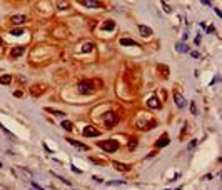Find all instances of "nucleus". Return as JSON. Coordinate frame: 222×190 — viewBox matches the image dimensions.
<instances>
[{
	"label": "nucleus",
	"instance_id": "17",
	"mask_svg": "<svg viewBox=\"0 0 222 190\" xmlns=\"http://www.w3.org/2000/svg\"><path fill=\"white\" fill-rule=\"evenodd\" d=\"M60 125H62V128H65L67 132H70V130H72V124H70L69 120H64V122H62Z\"/></svg>",
	"mask_w": 222,
	"mask_h": 190
},
{
	"label": "nucleus",
	"instance_id": "1",
	"mask_svg": "<svg viewBox=\"0 0 222 190\" xmlns=\"http://www.w3.org/2000/svg\"><path fill=\"white\" fill-rule=\"evenodd\" d=\"M99 147H100L102 150H105V152H115V150H119V142L117 140H104V142H99Z\"/></svg>",
	"mask_w": 222,
	"mask_h": 190
},
{
	"label": "nucleus",
	"instance_id": "28",
	"mask_svg": "<svg viewBox=\"0 0 222 190\" xmlns=\"http://www.w3.org/2000/svg\"><path fill=\"white\" fill-rule=\"evenodd\" d=\"M190 55H192V57H194V58H199V57H200V53H199V52H192V53H190Z\"/></svg>",
	"mask_w": 222,
	"mask_h": 190
},
{
	"label": "nucleus",
	"instance_id": "18",
	"mask_svg": "<svg viewBox=\"0 0 222 190\" xmlns=\"http://www.w3.org/2000/svg\"><path fill=\"white\" fill-rule=\"evenodd\" d=\"M175 48H177V52H180V53H182V52H187V50H189L185 43H177V45H175Z\"/></svg>",
	"mask_w": 222,
	"mask_h": 190
},
{
	"label": "nucleus",
	"instance_id": "31",
	"mask_svg": "<svg viewBox=\"0 0 222 190\" xmlns=\"http://www.w3.org/2000/svg\"><path fill=\"white\" fill-rule=\"evenodd\" d=\"M0 45H2V38H0Z\"/></svg>",
	"mask_w": 222,
	"mask_h": 190
},
{
	"label": "nucleus",
	"instance_id": "26",
	"mask_svg": "<svg viewBox=\"0 0 222 190\" xmlns=\"http://www.w3.org/2000/svg\"><path fill=\"white\" fill-rule=\"evenodd\" d=\"M162 7H164V10H165L167 13H170V7H169V5H167L165 2H162Z\"/></svg>",
	"mask_w": 222,
	"mask_h": 190
},
{
	"label": "nucleus",
	"instance_id": "30",
	"mask_svg": "<svg viewBox=\"0 0 222 190\" xmlns=\"http://www.w3.org/2000/svg\"><path fill=\"white\" fill-rule=\"evenodd\" d=\"M202 3H204V5H210V2H209V0H202Z\"/></svg>",
	"mask_w": 222,
	"mask_h": 190
},
{
	"label": "nucleus",
	"instance_id": "21",
	"mask_svg": "<svg viewBox=\"0 0 222 190\" xmlns=\"http://www.w3.org/2000/svg\"><path fill=\"white\" fill-rule=\"evenodd\" d=\"M195 145H197V140H192V142L189 143V147H187V150H194Z\"/></svg>",
	"mask_w": 222,
	"mask_h": 190
},
{
	"label": "nucleus",
	"instance_id": "12",
	"mask_svg": "<svg viewBox=\"0 0 222 190\" xmlns=\"http://www.w3.org/2000/svg\"><path fill=\"white\" fill-rule=\"evenodd\" d=\"M12 23H23L25 22V15H13L12 19H10Z\"/></svg>",
	"mask_w": 222,
	"mask_h": 190
},
{
	"label": "nucleus",
	"instance_id": "8",
	"mask_svg": "<svg viewBox=\"0 0 222 190\" xmlns=\"http://www.w3.org/2000/svg\"><path fill=\"white\" fill-rule=\"evenodd\" d=\"M174 100H175V104H177V107H179V108H184L185 104H187V102H185V98H184L180 94H177V92L174 94Z\"/></svg>",
	"mask_w": 222,
	"mask_h": 190
},
{
	"label": "nucleus",
	"instance_id": "19",
	"mask_svg": "<svg viewBox=\"0 0 222 190\" xmlns=\"http://www.w3.org/2000/svg\"><path fill=\"white\" fill-rule=\"evenodd\" d=\"M125 182L124 180H110V182H107V185L109 187H115V185H124Z\"/></svg>",
	"mask_w": 222,
	"mask_h": 190
},
{
	"label": "nucleus",
	"instance_id": "9",
	"mask_svg": "<svg viewBox=\"0 0 222 190\" xmlns=\"http://www.w3.org/2000/svg\"><path fill=\"white\" fill-rule=\"evenodd\" d=\"M23 52H25V47H13L10 50V55L13 58H17V57H20V55H23Z\"/></svg>",
	"mask_w": 222,
	"mask_h": 190
},
{
	"label": "nucleus",
	"instance_id": "2",
	"mask_svg": "<svg viewBox=\"0 0 222 190\" xmlns=\"http://www.w3.org/2000/svg\"><path fill=\"white\" fill-rule=\"evenodd\" d=\"M102 120L105 122V125L107 127H114V125L117 124V114L115 112H105V114L102 115Z\"/></svg>",
	"mask_w": 222,
	"mask_h": 190
},
{
	"label": "nucleus",
	"instance_id": "3",
	"mask_svg": "<svg viewBox=\"0 0 222 190\" xmlns=\"http://www.w3.org/2000/svg\"><path fill=\"white\" fill-rule=\"evenodd\" d=\"M79 92L82 95H87L92 92V82H89V80H83V82H80L79 84Z\"/></svg>",
	"mask_w": 222,
	"mask_h": 190
},
{
	"label": "nucleus",
	"instance_id": "13",
	"mask_svg": "<svg viewBox=\"0 0 222 190\" xmlns=\"http://www.w3.org/2000/svg\"><path fill=\"white\" fill-rule=\"evenodd\" d=\"M120 45H132V47H137V42L132 40V38H120Z\"/></svg>",
	"mask_w": 222,
	"mask_h": 190
},
{
	"label": "nucleus",
	"instance_id": "15",
	"mask_svg": "<svg viewBox=\"0 0 222 190\" xmlns=\"http://www.w3.org/2000/svg\"><path fill=\"white\" fill-rule=\"evenodd\" d=\"M10 82H12V77L10 75H2L0 77V84H2V85H9Z\"/></svg>",
	"mask_w": 222,
	"mask_h": 190
},
{
	"label": "nucleus",
	"instance_id": "16",
	"mask_svg": "<svg viewBox=\"0 0 222 190\" xmlns=\"http://www.w3.org/2000/svg\"><path fill=\"white\" fill-rule=\"evenodd\" d=\"M114 167H115L117 170H129L130 169L129 165H124V163H119V162H114Z\"/></svg>",
	"mask_w": 222,
	"mask_h": 190
},
{
	"label": "nucleus",
	"instance_id": "22",
	"mask_svg": "<svg viewBox=\"0 0 222 190\" xmlns=\"http://www.w3.org/2000/svg\"><path fill=\"white\" fill-rule=\"evenodd\" d=\"M89 50H92V43H87L82 47V52H89Z\"/></svg>",
	"mask_w": 222,
	"mask_h": 190
},
{
	"label": "nucleus",
	"instance_id": "6",
	"mask_svg": "<svg viewBox=\"0 0 222 190\" xmlns=\"http://www.w3.org/2000/svg\"><path fill=\"white\" fill-rule=\"evenodd\" d=\"M83 135L90 138V137H97V135H100V133H99L97 128H93V127H85V128H83Z\"/></svg>",
	"mask_w": 222,
	"mask_h": 190
},
{
	"label": "nucleus",
	"instance_id": "27",
	"mask_svg": "<svg viewBox=\"0 0 222 190\" xmlns=\"http://www.w3.org/2000/svg\"><path fill=\"white\" fill-rule=\"evenodd\" d=\"M194 43H195V45H199V43H200V35H197V37L194 38Z\"/></svg>",
	"mask_w": 222,
	"mask_h": 190
},
{
	"label": "nucleus",
	"instance_id": "29",
	"mask_svg": "<svg viewBox=\"0 0 222 190\" xmlns=\"http://www.w3.org/2000/svg\"><path fill=\"white\" fill-rule=\"evenodd\" d=\"M72 170H74V172H77V173H82V170H80V169H77L75 165H72Z\"/></svg>",
	"mask_w": 222,
	"mask_h": 190
},
{
	"label": "nucleus",
	"instance_id": "23",
	"mask_svg": "<svg viewBox=\"0 0 222 190\" xmlns=\"http://www.w3.org/2000/svg\"><path fill=\"white\" fill-rule=\"evenodd\" d=\"M50 114H54V115H64V112H58V110H54V108H47Z\"/></svg>",
	"mask_w": 222,
	"mask_h": 190
},
{
	"label": "nucleus",
	"instance_id": "7",
	"mask_svg": "<svg viewBox=\"0 0 222 190\" xmlns=\"http://www.w3.org/2000/svg\"><path fill=\"white\" fill-rule=\"evenodd\" d=\"M147 107H149V108H160L162 104L157 100V97H150V98L147 100Z\"/></svg>",
	"mask_w": 222,
	"mask_h": 190
},
{
	"label": "nucleus",
	"instance_id": "25",
	"mask_svg": "<svg viewBox=\"0 0 222 190\" xmlns=\"http://www.w3.org/2000/svg\"><path fill=\"white\" fill-rule=\"evenodd\" d=\"M205 32H207V33H214V32H215V29H214V25H209V27L205 29Z\"/></svg>",
	"mask_w": 222,
	"mask_h": 190
},
{
	"label": "nucleus",
	"instance_id": "24",
	"mask_svg": "<svg viewBox=\"0 0 222 190\" xmlns=\"http://www.w3.org/2000/svg\"><path fill=\"white\" fill-rule=\"evenodd\" d=\"M190 112H192L194 115H197V107H195V104H194V102L190 104Z\"/></svg>",
	"mask_w": 222,
	"mask_h": 190
},
{
	"label": "nucleus",
	"instance_id": "5",
	"mask_svg": "<svg viewBox=\"0 0 222 190\" xmlns=\"http://www.w3.org/2000/svg\"><path fill=\"white\" fill-rule=\"evenodd\" d=\"M67 142L70 143V145H74L75 148H79V150H82V152H85V150H89V147H87L85 143L79 142V140H74V138H67Z\"/></svg>",
	"mask_w": 222,
	"mask_h": 190
},
{
	"label": "nucleus",
	"instance_id": "11",
	"mask_svg": "<svg viewBox=\"0 0 222 190\" xmlns=\"http://www.w3.org/2000/svg\"><path fill=\"white\" fill-rule=\"evenodd\" d=\"M139 32H140V35H142V37H150V35H152V30L149 29L147 25H140V27H139Z\"/></svg>",
	"mask_w": 222,
	"mask_h": 190
},
{
	"label": "nucleus",
	"instance_id": "10",
	"mask_svg": "<svg viewBox=\"0 0 222 190\" xmlns=\"http://www.w3.org/2000/svg\"><path fill=\"white\" fill-rule=\"evenodd\" d=\"M165 145H169V137H167V133H164V135H162V138H160V140H157L155 147H157V148H162V147H165Z\"/></svg>",
	"mask_w": 222,
	"mask_h": 190
},
{
	"label": "nucleus",
	"instance_id": "20",
	"mask_svg": "<svg viewBox=\"0 0 222 190\" xmlns=\"http://www.w3.org/2000/svg\"><path fill=\"white\" fill-rule=\"evenodd\" d=\"M23 33V29H17V30H10V35H15V37H19Z\"/></svg>",
	"mask_w": 222,
	"mask_h": 190
},
{
	"label": "nucleus",
	"instance_id": "14",
	"mask_svg": "<svg viewBox=\"0 0 222 190\" xmlns=\"http://www.w3.org/2000/svg\"><path fill=\"white\" fill-rule=\"evenodd\" d=\"M114 27H115V23H114L112 20H107V22H104V23H102V29H104V30H109V32H110V30H114Z\"/></svg>",
	"mask_w": 222,
	"mask_h": 190
},
{
	"label": "nucleus",
	"instance_id": "4",
	"mask_svg": "<svg viewBox=\"0 0 222 190\" xmlns=\"http://www.w3.org/2000/svg\"><path fill=\"white\" fill-rule=\"evenodd\" d=\"M79 2L83 7H92V9H102L104 7V3L99 2V0H79Z\"/></svg>",
	"mask_w": 222,
	"mask_h": 190
}]
</instances>
